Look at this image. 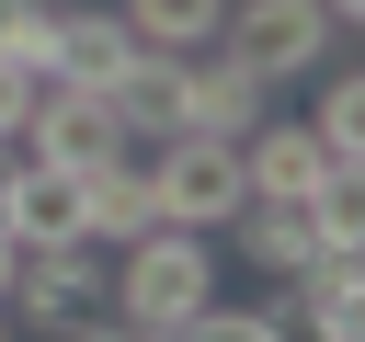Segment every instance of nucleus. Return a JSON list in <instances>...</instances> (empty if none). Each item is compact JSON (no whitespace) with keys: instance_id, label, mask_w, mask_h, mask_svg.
<instances>
[{"instance_id":"f257e3e1","label":"nucleus","mask_w":365,"mask_h":342,"mask_svg":"<svg viewBox=\"0 0 365 342\" xmlns=\"http://www.w3.org/2000/svg\"><path fill=\"white\" fill-rule=\"evenodd\" d=\"M205 296H217V228H148L114 251V319L137 342H182Z\"/></svg>"},{"instance_id":"f03ea898","label":"nucleus","mask_w":365,"mask_h":342,"mask_svg":"<svg viewBox=\"0 0 365 342\" xmlns=\"http://www.w3.org/2000/svg\"><path fill=\"white\" fill-rule=\"evenodd\" d=\"M0 308L34 319V331H80V319L114 308V251H103V239H46V251L11 262V296H0Z\"/></svg>"},{"instance_id":"7ed1b4c3","label":"nucleus","mask_w":365,"mask_h":342,"mask_svg":"<svg viewBox=\"0 0 365 342\" xmlns=\"http://www.w3.org/2000/svg\"><path fill=\"white\" fill-rule=\"evenodd\" d=\"M148 182H160V228H228L240 205H251V171H240V137H160V160H148Z\"/></svg>"},{"instance_id":"20e7f679","label":"nucleus","mask_w":365,"mask_h":342,"mask_svg":"<svg viewBox=\"0 0 365 342\" xmlns=\"http://www.w3.org/2000/svg\"><path fill=\"white\" fill-rule=\"evenodd\" d=\"M331 34H342V23H331L319 0H228V23H217V46H228L262 91H274V80H308V68L331 57Z\"/></svg>"},{"instance_id":"39448f33","label":"nucleus","mask_w":365,"mask_h":342,"mask_svg":"<svg viewBox=\"0 0 365 342\" xmlns=\"http://www.w3.org/2000/svg\"><path fill=\"white\" fill-rule=\"evenodd\" d=\"M137 137H125V114H114V91H68V80H34V125H23V160H46V171H103V160H125Z\"/></svg>"},{"instance_id":"423d86ee","label":"nucleus","mask_w":365,"mask_h":342,"mask_svg":"<svg viewBox=\"0 0 365 342\" xmlns=\"http://www.w3.org/2000/svg\"><path fill=\"white\" fill-rule=\"evenodd\" d=\"M262 103H274V91H262L228 46H194V57H182V125H194V137H251Z\"/></svg>"},{"instance_id":"0eeeda50","label":"nucleus","mask_w":365,"mask_h":342,"mask_svg":"<svg viewBox=\"0 0 365 342\" xmlns=\"http://www.w3.org/2000/svg\"><path fill=\"white\" fill-rule=\"evenodd\" d=\"M240 171H251V194L308 205V194L331 182V148H319V125H308V114H262V125L240 137Z\"/></svg>"},{"instance_id":"6e6552de","label":"nucleus","mask_w":365,"mask_h":342,"mask_svg":"<svg viewBox=\"0 0 365 342\" xmlns=\"http://www.w3.org/2000/svg\"><path fill=\"white\" fill-rule=\"evenodd\" d=\"M125 68H137L125 11H80V0H57V68H46V80H68V91H114Z\"/></svg>"},{"instance_id":"1a4fd4ad","label":"nucleus","mask_w":365,"mask_h":342,"mask_svg":"<svg viewBox=\"0 0 365 342\" xmlns=\"http://www.w3.org/2000/svg\"><path fill=\"white\" fill-rule=\"evenodd\" d=\"M228 239H240V262H251V274H274V285H297V274L319 262V217H308V205H285V194H251V205L228 217Z\"/></svg>"},{"instance_id":"9d476101","label":"nucleus","mask_w":365,"mask_h":342,"mask_svg":"<svg viewBox=\"0 0 365 342\" xmlns=\"http://www.w3.org/2000/svg\"><path fill=\"white\" fill-rule=\"evenodd\" d=\"M0 228H11V251L91 239V228H80V171H46V160H23V171H11V205H0Z\"/></svg>"},{"instance_id":"9b49d317","label":"nucleus","mask_w":365,"mask_h":342,"mask_svg":"<svg viewBox=\"0 0 365 342\" xmlns=\"http://www.w3.org/2000/svg\"><path fill=\"white\" fill-rule=\"evenodd\" d=\"M80 228H91L103 251L148 239V228H160V182H148V160H103V171L80 182Z\"/></svg>"},{"instance_id":"f8f14e48","label":"nucleus","mask_w":365,"mask_h":342,"mask_svg":"<svg viewBox=\"0 0 365 342\" xmlns=\"http://www.w3.org/2000/svg\"><path fill=\"white\" fill-rule=\"evenodd\" d=\"M297 308H308V342H365V251H319L297 274Z\"/></svg>"},{"instance_id":"ddd939ff","label":"nucleus","mask_w":365,"mask_h":342,"mask_svg":"<svg viewBox=\"0 0 365 342\" xmlns=\"http://www.w3.org/2000/svg\"><path fill=\"white\" fill-rule=\"evenodd\" d=\"M114 114H125V137H182V57L137 46V68L114 80Z\"/></svg>"},{"instance_id":"4468645a","label":"nucleus","mask_w":365,"mask_h":342,"mask_svg":"<svg viewBox=\"0 0 365 342\" xmlns=\"http://www.w3.org/2000/svg\"><path fill=\"white\" fill-rule=\"evenodd\" d=\"M114 11H125V34L160 46V57H194V46H217V23H228V0H114Z\"/></svg>"},{"instance_id":"2eb2a0df","label":"nucleus","mask_w":365,"mask_h":342,"mask_svg":"<svg viewBox=\"0 0 365 342\" xmlns=\"http://www.w3.org/2000/svg\"><path fill=\"white\" fill-rule=\"evenodd\" d=\"M319 217V251H365V160H331V182L308 194Z\"/></svg>"},{"instance_id":"dca6fc26","label":"nucleus","mask_w":365,"mask_h":342,"mask_svg":"<svg viewBox=\"0 0 365 342\" xmlns=\"http://www.w3.org/2000/svg\"><path fill=\"white\" fill-rule=\"evenodd\" d=\"M0 68H23V80L57 68V0H0Z\"/></svg>"},{"instance_id":"f3484780","label":"nucleus","mask_w":365,"mask_h":342,"mask_svg":"<svg viewBox=\"0 0 365 342\" xmlns=\"http://www.w3.org/2000/svg\"><path fill=\"white\" fill-rule=\"evenodd\" d=\"M308 125H319V148H331V160H365V68H342V80L319 91V114H308Z\"/></svg>"},{"instance_id":"a211bd4d","label":"nucleus","mask_w":365,"mask_h":342,"mask_svg":"<svg viewBox=\"0 0 365 342\" xmlns=\"http://www.w3.org/2000/svg\"><path fill=\"white\" fill-rule=\"evenodd\" d=\"M182 342H285V319H274V308H228V296H205Z\"/></svg>"},{"instance_id":"6ab92c4d","label":"nucleus","mask_w":365,"mask_h":342,"mask_svg":"<svg viewBox=\"0 0 365 342\" xmlns=\"http://www.w3.org/2000/svg\"><path fill=\"white\" fill-rule=\"evenodd\" d=\"M23 125H34V80H23V68H0V137H23Z\"/></svg>"},{"instance_id":"aec40b11","label":"nucleus","mask_w":365,"mask_h":342,"mask_svg":"<svg viewBox=\"0 0 365 342\" xmlns=\"http://www.w3.org/2000/svg\"><path fill=\"white\" fill-rule=\"evenodd\" d=\"M57 342H137V331H125V319L103 308V319H80V331H57Z\"/></svg>"},{"instance_id":"412c9836","label":"nucleus","mask_w":365,"mask_h":342,"mask_svg":"<svg viewBox=\"0 0 365 342\" xmlns=\"http://www.w3.org/2000/svg\"><path fill=\"white\" fill-rule=\"evenodd\" d=\"M11 171H23V137H0V205H11Z\"/></svg>"},{"instance_id":"4be33fe9","label":"nucleus","mask_w":365,"mask_h":342,"mask_svg":"<svg viewBox=\"0 0 365 342\" xmlns=\"http://www.w3.org/2000/svg\"><path fill=\"white\" fill-rule=\"evenodd\" d=\"M319 11H331V23H342V34H365V0H319Z\"/></svg>"},{"instance_id":"5701e85b","label":"nucleus","mask_w":365,"mask_h":342,"mask_svg":"<svg viewBox=\"0 0 365 342\" xmlns=\"http://www.w3.org/2000/svg\"><path fill=\"white\" fill-rule=\"evenodd\" d=\"M11 262H23V251H11V228H0V296H11Z\"/></svg>"},{"instance_id":"b1692460","label":"nucleus","mask_w":365,"mask_h":342,"mask_svg":"<svg viewBox=\"0 0 365 342\" xmlns=\"http://www.w3.org/2000/svg\"><path fill=\"white\" fill-rule=\"evenodd\" d=\"M0 342H11V331H0Z\"/></svg>"}]
</instances>
